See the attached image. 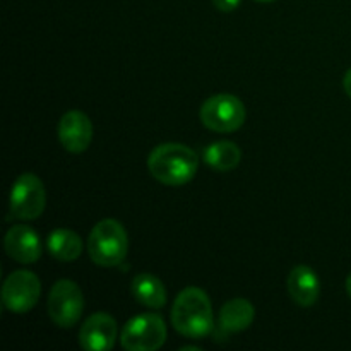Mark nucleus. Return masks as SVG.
Listing matches in <instances>:
<instances>
[{
  "label": "nucleus",
  "instance_id": "f03ea898",
  "mask_svg": "<svg viewBox=\"0 0 351 351\" xmlns=\"http://www.w3.org/2000/svg\"><path fill=\"white\" fill-rule=\"evenodd\" d=\"M199 156L194 149L180 143H163L147 156L151 177L168 187H180L195 177Z\"/></svg>",
  "mask_w": 351,
  "mask_h": 351
},
{
  "label": "nucleus",
  "instance_id": "9b49d317",
  "mask_svg": "<svg viewBox=\"0 0 351 351\" xmlns=\"http://www.w3.org/2000/svg\"><path fill=\"white\" fill-rule=\"evenodd\" d=\"M254 317H256V311H254V305L249 300H245V298H232V300H228L219 311L218 324L215 326V331H213L215 341H225L232 332L249 329L250 324L254 322Z\"/></svg>",
  "mask_w": 351,
  "mask_h": 351
},
{
  "label": "nucleus",
  "instance_id": "f8f14e48",
  "mask_svg": "<svg viewBox=\"0 0 351 351\" xmlns=\"http://www.w3.org/2000/svg\"><path fill=\"white\" fill-rule=\"evenodd\" d=\"M3 247L10 259L21 264H33L41 257V242L31 226L14 225L3 239Z\"/></svg>",
  "mask_w": 351,
  "mask_h": 351
},
{
  "label": "nucleus",
  "instance_id": "20e7f679",
  "mask_svg": "<svg viewBox=\"0 0 351 351\" xmlns=\"http://www.w3.org/2000/svg\"><path fill=\"white\" fill-rule=\"evenodd\" d=\"M199 117L202 125L213 132L230 134L245 123L247 110L240 98L228 93H219L202 103Z\"/></svg>",
  "mask_w": 351,
  "mask_h": 351
},
{
  "label": "nucleus",
  "instance_id": "ddd939ff",
  "mask_svg": "<svg viewBox=\"0 0 351 351\" xmlns=\"http://www.w3.org/2000/svg\"><path fill=\"white\" fill-rule=\"evenodd\" d=\"M287 290L295 304L300 307H312L319 300V293H321L317 273L304 264L295 266L288 274Z\"/></svg>",
  "mask_w": 351,
  "mask_h": 351
},
{
  "label": "nucleus",
  "instance_id": "aec40b11",
  "mask_svg": "<svg viewBox=\"0 0 351 351\" xmlns=\"http://www.w3.org/2000/svg\"><path fill=\"white\" fill-rule=\"evenodd\" d=\"M257 2H273V0H257Z\"/></svg>",
  "mask_w": 351,
  "mask_h": 351
},
{
  "label": "nucleus",
  "instance_id": "6ab92c4d",
  "mask_svg": "<svg viewBox=\"0 0 351 351\" xmlns=\"http://www.w3.org/2000/svg\"><path fill=\"white\" fill-rule=\"evenodd\" d=\"M346 291H348V295L351 297V274L348 276V280H346Z\"/></svg>",
  "mask_w": 351,
  "mask_h": 351
},
{
  "label": "nucleus",
  "instance_id": "1a4fd4ad",
  "mask_svg": "<svg viewBox=\"0 0 351 351\" xmlns=\"http://www.w3.org/2000/svg\"><path fill=\"white\" fill-rule=\"evenodd\" d=\"M117 321L110 314L96 312L89 315L79 331V345L86 351H108L115 346Z\"/></svg>",
  "mask_w": 351,
  "mask_h": 351
},
{
  "label": "nucleus",
  "instance_id": "9d476101",
  "mask_svg": "<svg viewBox=\"0 0 351 351\" xmlns=\"http://www.w3.org/2000/svg\"><path fill=\"white\" fill-rule=\"evenodd\" d=\"M58 139L69 153H84L93 141V123L86 113L71 110L58 122Z\"/></svg>",
  "mask_w": 351,
  "mask_h": 351
},
{
  "label": "nucleus",
  "instance_id": "4468645a",
  "mask_svg": "<svg viewBox=\"0 0 351 351\" xmlns=\"http://www.w3.org/2000/svg\"><path fill=\"white\" fill-rule=\"evenodd\" d=\"M130 290H132L134 298L147 308H156L158 311L167 304V288L161 283L160 278H156L154 274H137L132 280Z\"/></svg>",
  "mask_w": 351,
  "mask_h": 351
},
{
  "label": "nucleus",
  "instance_id": "f257e3e1",
  "mask_svg": "<svg viewBox=\"0 0 351 351\" xmlns=\"http://www.w3.org/2000/svg\"><path fill=\"white\" fill-rule=\"evenodd\" d=\"M171 324L175 331L189 339H204L211 335L215 315L208 293L195 287L182 290L171 307Z\"/></svg>",
  "mask_w": 351,
  "mask_h": 351
},
{
  "label": "nucleus",
  "instance_id": "f3484780",
  "mask_svg": "<svg viewBox=\"0 0 351 351\" xmlns=\"http://www.w3.org/2000/svg\"><path fill=\"white\" fill-rule=\"evenodd\" d=\"M240 2L242 0H213L216 9L221 10V12H232V10H235L240 5Z\"/></svg>",
  "mask_w": 351,
  "mask_h": 351
},
{
  "label": "nucleus",
  "instance_id": "2eb2a0df",
  "mask_svg": "<svg viewBox=\"0 0 351 351\" xmlns=\"http://www.w3.org/2000/svg\"><path fill=\"white\" fill-rule=\"evenodd\" d=\"M48 252L62 263H72L79 259L82 252V240L75 232L69 228H57L47 239Z\"/></svg>",
  "mask_w": 351,
  "mask_h": 351
},
{
  "label": "nucleus",
  "instance_id": "6e6552de",
  "mask_svg": "<svg viewBox=\"0 0 351 351\" xmlns=\"http://www.w3.org/2000/svg\"><path fill=\"white\" fill-rule=\"evenodd\" d=\"M41 295V283L34 273L27 269L14 271L2 287L3 307L12 314H26L33 311Z\"/></svg>",
  "mask_w": 351,
  "mask_h": 351
},
{
  "label": "nucleus",
  "instance_id": "423d86ee",
  "mask_svg": "<svg viewBox=\"0 0 351 351\" xmlns=\"http://www.w3.org/2000/svg\"><path fill=\"white\" fill-rule=\"evenodd\" d=\"M167 341V326L158 314H139L123 326L120 343L127 351H156Z\"/></svg>",
  "mask_w": 351,
  "mask_h": 351
},
{
  "label": "nucleus",
  "instance_id": "a211bd4d",
  "mask_svg": "<svg viewBox=\"0 0 351 351\" xmlns=\"http://www.w3.org/2000/svg\"><path fill=\"white\" fill-rule=\"evenodd\" d=\"M343 88H345L346 95L351 98V69L348 72L345 74V77H343Z\"/></svg>",
  "mask_w": 351,
  "mask_h": 351
},
{
  "label": "nucleus",
  "instance_id": "0eeeda50",
  "mask_svg": "<svg viewBox=\"0 0 351 351\" xmlns=\"http://www.w3.org/2000/svg\"><path fill=\"white\" fill-rule=\"evenodd\" d=\"M84 311V295L77 283L60 280L51 287L48 295V315L58 328H74Z\"/></svg>",
  "mask_w": 351,
  "mask_h": 351
},
{
  "label": "nucleus",
  "instance_id": "39448f33",
  "mask_svg": "<svg viewBox=\"0 0 351 351\" xmlns=\"http://www.w3.org/2000/svg\"><path fill=\"white\" fill-rule=\"evenodd\" d=\"M47 204L45 185L34 173H23L12 184L9 199V215L12 218L31 221L43 215Z\"/></svg>",
  "mask_w": 351,
  "mask_h": 351
},
{
  "label": "nucleus",
  "instance_id": "7ed1b4c3",
  "mask_svg": "<svg viewBox=\"0 0 351 351\" xmlns=\"http://www.w3.org/2000/svg\"><path fill=\"white\" fill-rule=\"evenodd\" d=\"M129 250V237L117 219H101L96 223L88 239V252L95 264L101 267H115L123 263Z\"/></svg>",
  "mask_w": 351,
  "mask_h": 351
},
{
  "label": "nucleus",
  "instance_id": "dca6fc26",
  "mask_svg": "<svg viewBox=\"0 0 351 351\" xmlns=\"http://www.w3.org/2000/svg\"><path fill=\"white\" fill-rule=\"evenodd\" d=\"M202 160L216 171H230L239 167L242 151L232 141H216L202 151Z\"/></svg>",
  "mask_w": 351,
  "mask_h": 351
}]
</instances>
